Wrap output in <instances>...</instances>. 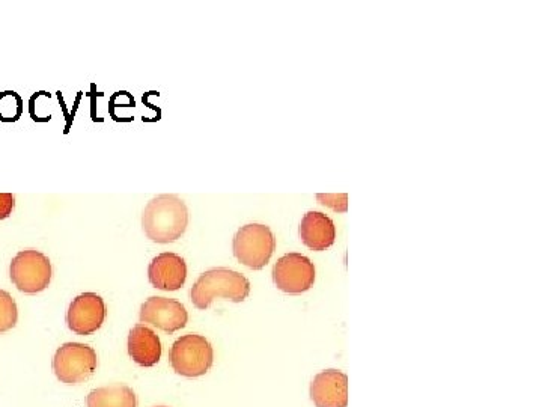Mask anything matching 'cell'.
Returning <instances> with one entry per match:
<instances>
[{"label":"cell","mask_w":542,"mask_h":407,"mask_svg":"<svg viewBox=\"0 0 542 407\" xmlns=\"http://www.w3.org/2000/svg\"><path fill=\"white\" fill-rule=\"evenodd\" d=\"M88 407H138L133 389L121 383L94 389L86 397Z\"/></svg>","instance_id":"cell-14"},{"label":"cell","mask_w":542,"mask_h":407,"mask_svg":"<svg viewBox=\"0 0 542 407\" xmlns=\"http://www.w3.org/2000/svg\"><path fill=\"white\" fill-rule=\"evenodd\" d=\"M139 319L141 323L154 326L166 334H175L180 329L186 328L189 314L183 303L178 300L153 296L142 303Z\"/></svg>","instance_id":"cell-8"},{"label":"cell","mask_w":542,"mask_h":407,"mask_svg":"<svg viewBox=\"0 0 542 407\" xmlns=\"http://www.w3.org/2000/svg\"><path fill=\"white\" fill-rule=\"evenodd\" d=\"M52 273L49 257L35 249L20 251L11 261V281L22 293L37 294L46 290L52 281Z\"/></svg>","instance_id":"cell-6"},{"label":"cell","mask_w":542,"mask_h":407,"mask_svg":"<svg viewBox=\"0 0 542 407\" xmlns=\"http://www.w3.org/2000/svg\"><path fill=\"white\" fill-rule=\"evenodd\" d=\"M189 227L186 202L177 195H159L151 199L142 213L145 236L160 245L177 242Z\"/></svg>","instance_id":"cell-1"},{"label":"cell","mask_w":542,"mask_h":407,"mask_svg":"<svg viewBox=\"0 0 542 407\" xmlns=\"http://www.w3.org/2000/svg\"><path fill=\"white\" fill-rule=\"evenodd\" d=\"M273 281L279 290L288 294H302L311 290L315 282L314 263L305 255L291 252L279 258L273 269Z\"/></svg>","instance_id":"cell-7"},{"label":"cell","mask_w":542,"mask_h":407,"mask_svg":"<svg viewBox=\"0 0 542 407\" xmlns=\"http://www.w3.org/2000/svg\"><path fill=\"white\" fill-rule=\"evenodd\" d=\"M22 114V98L16 92H5L0 97V120L16 121Z\"/></svg>","instance_id":"cell-16"},{"label":"cell","mask_w":542,"mask_h":407,"mask_svg":"<svg viewBox=\"0 0 542 407\" xmlns=\"http://www.w3.org/2000/svg\"><path fill=\"white\" fill-rule=\"evenodd\" d=\"M16 206V198L13 193H0V221L10 218Z\"/></svg>","instance_id":"cell-17"},{"label":"cell","mask_w":542,"mask_h":407,"mask_svg":"<svg viewBox=\"0 0 542 407\" xmlns=\"http://www.w3.org/2000/svg\"><path fill=\"white\" fill-rule=\"evenodd\" d=\"M232 249L241 264L249 269L261 270L275 254L276 237L267 225H244L235 234Z\"/></svg>","instance_id":"cell-3"},{"label":"cell","mask_w":542,"mask_h":407,"mask_svg":"<svg viewBox=\"0 0 542 407\" xmlns=\"http://www.w3.org/2000/svg\"><path fill=\"white\" fill-rule=\"evenodd\" d=\"M249 293L250 282L246 276L235 270L217 267L199 276L190 291V297L198 310L205 311L217 297L240 303L247 299Z\"/></svg>","instance_id":"cell-2"},{"label":"cell","mask_w":542,"mask_h":407,"mask_svg":"<svg viewBox=\"0 0 542 407\" xmlns=\"http://www.w3.org/2000/svg\"><path fill=\"white\" fill-rule=\"evenodd\" d=\"M19 320L16 300L8 291L0 290V334L16 328Z\"/></svg>","instance_id":"cell-15"},{"label":"cell","mask_w":542,"mask_h":407,"mask_svg":"<svg viewBox=\"0 0 542 407\" xmlns=\"http://www.w3.org/2000/svg\"><path fill=\"white\" fill-rule=\"evenodd\" d=\"M300 239L312 251H326L335 243L336 228L329 216L308 212L299 228Z\"/></svg>","instance_id":"cell-13"},{"label":"cell","mask_w":542,"mask_h":407,"mask_svg":"<svg viewBox=\"0 0 542 407\" xmlns=\"http://www.w3.org/2000/svg\"><path fill=\"white\" fill-rule=\"evenodd\" d=\"M107 310L103 297L97 293H83L73 299L67 313V325L74 334H94L103 326Z\"/></svg>","instance_id":"cell-9"},{"label":"cell","mask_w":542,"mask_h":407,"mask_svg":"<svg viewBox=\"0 0 542 407\" xmlns=\"http://www.w3.org/2000/svg\"><path fill=\"white\" fill-rule=\"evenodd\" d=\"M156 407H168V406H156Z\"/></svg>","instance_id":"cell-18"},{"label":"cell","mask_w":542,"mask_h":407,"mask_svg":"<svg viewBox=\"0 0 542 407\" xmlns=\"http://www.w3.org/2000/svg\"><path fill=\"white\" fill-rule=\"evenodd\" d=\"M169 361L175 373L180 376H204L213 367V346L202 335H184L172 344Z\"/></svg>","instance_id":"cell-4"},{"label":"cell","mask_w":542,"mask_h":407,"mask_svg":"<svg viewBox=\"0 0 542 407\" xmlns=\"http://www.w3.org/2000/svg\"><path fill=\"white\" fill-rule=\"evenodd\" d=\"M97 353L88 344L65 343L56 350L53 371L65 385H79L97 370Z\"/></svg>","instance_id":"cell-5"},{"label":"cell","mask_w":542,"mask_h":407,"mask_svg":"<svg viewBox=\"0 0 542 407\" xmlns=\"http://www.w3.org/2000/svg\"><path fill=\"white\" fill-rule=\"evenodd\" d=\"M128 355L141 367H154L162 358L159 335L145 325H136L128 334Z\"/></svg>","instance_id":"cell-12"},{"label":"cell","mask_w":542,"mask_h":407,"mask_svg":"<svg viewBox=\"0 0 542 407\" xmlns=\"http://www.w3.org/2000/svg\"><path fill=\"white\" fill-rule=\"evenodd\" d=\"M148 279L151 285L159 290H180L186 284V261L174 252H163L151 261L148 267Z\"/></svg>","instance_id":"cell-10"},{"label":"cell","mask_w":542,"mask_h":407,"mask_svg":"<svg viewBox=\"0 0 542 407\" xmlns=\"http://www.w3.org/2000/svg\"><path fill=\"white\" fill-rule=\"evenodd\" d=\"M311 398L317 407H347V374L338 370L321 371L312 380Z\"/></svg>","instance_id":"cell-11"}]
</instances>
